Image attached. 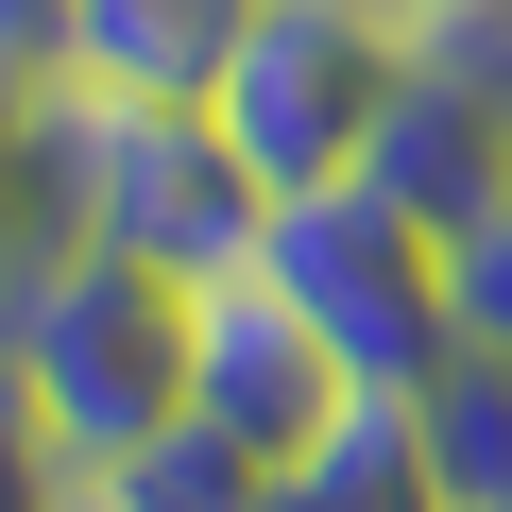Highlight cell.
I'll use <instances>...</instances> for the list:
<instances>
[{
  "label": "cell",
  "mask_w": 512,
  "mask_h": 512,
  "mask_svg": "<svg viewBox=\"0 0 512 512\" xmlns=\"http://www.w3.org/2000/svg\"><path fill=\"white\" fill-rule=\"evenodd\" d=\"M393 69H410V18H393V0H256V35H239V69L205 103H222V137L274 171V205H291V188H342L376 154Z\"/></svg>",
  "instance_id": "cell-4"
},
{
  "label": "cell",
  "mask_w": 512,
  "mask_h": 512,
  "mask_svg": "<svg viewBox=\"0 0 512 512\" xmlns=\"http://www.w3.org/2000/svg\"><path fill=\"white\" fill-rule=\"evenodd\" d=\"M291 512H444V478H427V427H410V393H359L308 461H291Z\"/></svg>",
  "instance_id": "cell-8"
},
{
  "label": "cell",
  "mask_w": 512,
  "mask_h": 512,
  "mask_svg": "<svg viewBox=\"0 0 512 512\" xmlns=\"http://www.w3.org/2000/svg\"><path fill=\"white\" fill-rule=\"evenodd\" d=\"M393 18H444V0H393Z\"/></svg>",
  "instance_id": "cell-15"
},
{
  "label": "cell",
  "mask_w": 512,
  "mask_h": 512,
  "mask_svg": "<svg viewBox=\"0 0 512 512\" xmlns=\"http://www.w3.org/2000/svg\"><path fill=\"white\" fill-rule=\"evenodd\" d=\"M444 274H461V342H512V205H478L444 239Z\"/></svg>",
  "instance_id": "cell-12"
},
{
  "label": "cell",
  "mask_w": 512,
  "mask_h": 512,
  "mask_svg": "<svg viewBox=\"0 0 512 512\" xmlns=\"http://www.w3.org/2000/svg\"><path fill=\"white\" fill-rule=\"evenodd\" d=\"M69 512H137V495H120V478H69Z\"/></svg>",
  "instance_id": "cell-14"
},
{
  "label": "cell",
  "mask_w": 512,
  "mask_h": 512,
  "mask_svg": "<svg viewBox=\"0 0 512 512\" xmlns=\"http://www.w3.org/2000/svg\"><path fill=\"white\" fill-rule=\"evenodd\" d=\"M410 427H427L444 512H512V342H461V359L410 393Z\"/></svg>",
  "instance_id": "cell-7"
},
{
  "label": "cell",
  "mask_w": 512,
  "mask_h": 512,
  "mask_svg": "<svg viewBox=\"0 0 512 512\" xmlns=\"http://www.w3.org/2000/svg\"><path fill=\"white\" fill-rule=\"evenodd\" d=\"M103 478H120L137 512H274V495H291L274 461H256V444H222L205 410H188V427H154V444H137V461H103Z\"/></svg>",
  "instance_id": "cell-9"
},
{
  "label": "cell",
  "mask_w": 512,
  "mask_h": 512,
  "mask_svg": "<svg viewBox=\"0 0 512 512\" xmlns=\"http://www.w3.org/2000/svg\"><path fill=\"white\" fill-rule=\"evenodd\" d=\"M274 512H291V495H274Z\"/></svg>",
  "instance_id": "cell-16"
},
{
  "label": "cell",
  "mask_w": 512,
  "mask_h": 512,
  "mask_svg": "<svg viewBox=\"0 0 512 512\" xmlns=\"http://www.w3.org/2000/svg\"><path fill=\"white\" fill-rule=\"evenodd\" d=\"M239 35H256V0H69V35H52V69L69 86H222L239 69Z\"/></svg>",
  "instance_id": "cell-6"
},
{
  "label": "cell",
  "mask_w": 512,
  "mask_h": 512,
  "mask_svg": "<svg viewBox=\"0 0 512 512\" xmlns=\"http://www.w3.org/2000/svg\"><path fill=\"white\" fill-rule=\"evenodd\" d=\"M0 376H18L35 427L103 478V461H137L154 427H188V291L52 222L35 256H0Z\"/></svg>",
  "instance_id": "cell-2"
},
{
  "label": "cell",
  "mask_w": 512,
  "mask_h": 512,
  "mask_svg": "<svg viewBox=\"0 0 512 512\" xmlns=\"http://www.w3.org/2000/svg\"><path fill=\"white\" fill-rule=\"evenodd\" d=\"M52 222L137 256V274H171V291H222L274 239V171L188 86H69L52 69Z\"/></svg>",
  "instance_id": "cell-1"
},
{
  "label": "cell",
  "mask_w": 512,
  "mask_h": 512,
  "mask_svg": "<svg viewBox=\"0 0 512 512\" xmlns=\"http://www.w3.org/2000/svg\"><path fill=\"white\" fill-rule=\"evenodd\" d=\"M52 239V69L0 52V256Z\"/></svg>",
  "instance_id": "cell-10"
},
{
  "label": "cell",
  "mask_w": 512,
  "mask_h": 512,
  "mask_svg": "<svg viewBox=\"0 0 512 512\" xmlns=\"http://www.w3.org/2000/svg\"><path fill=\"white\" fill-rule=\"evenodd\" d=\"M256 274H274L325 342H342V376L359 393H427L444 359H461V274H444V222H410L393 188H291L274 205V239H256Z\"/></svg>",
  "instance_id": "cell-3"
},
{
  "label": "cell",
  "mask_w": 512,
  "mask_h": 512,
  "mask_svg": "<svg viewBox=\"0 0 512 512\" xmlns=\"http://www.w3.org/2000/svg\"><path fill=\"white\" fill-rule=\"evenodd\" d=\"M52 35H69V0H0V52H35V69H52Z\"/></svg>",
  "instance_id": "cell-13"
},
{
  "label": "cell",
  "mask_w": 512,
  "mask_h": 512,
  "mask_svg": "<svg viewBox=\"0 0 512 512\" xmlns=\"http://www.w3.org/2000/svg\"><path fill=\"white\" fill-rule=\"evenodd\" d=\"M188 410L291 478V461L359 410V376H342V342H325L274 274H222V291H188Z\"/></svg>",
  "instance_id": "cell-5"
},
{
  "label": "cell",
  "mask_w": 512,
  "mask_h": 512,
  "mask_svg": "<svg viewBox=\"0 0 512 512\" xmlns=\"http://www.w3.org/2000/svg\"><path fill=\"white\" fill-rule=\"evenodd\" d=\"M69 478H86V461L35 427V393H18V376H0V512H69Z\"/></svg>",
  "instance_id": "cell-11"
}]
</instances>
